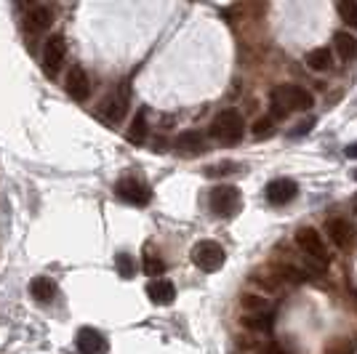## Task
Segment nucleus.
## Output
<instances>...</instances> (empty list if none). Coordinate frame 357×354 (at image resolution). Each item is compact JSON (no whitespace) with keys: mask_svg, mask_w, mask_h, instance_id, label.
I'll use <instances>...</instances> for the list:
<instances>
[{"mask_svg":"<svg viewBox=\"0 0 357 354\" xmlns=\"http://www.w3.org/2000/svg\"><path fill=\"white\" fill-rule=\"evenodd\" d=\"M314 104L312 93L301 86H278L272 91V112L275 118H285L291 109H310Z\"/></svg>","mask_w":357,"mask_h":354,"instance_id":"1","label":"nucleus"},{"mask_svg":"<svg viewBox=\"0 0 357 354\" xmlns=\"http://www.w3.org/2000/svg\"><path fill=\"white\" fill-rule=\"evenodd\" d=\"M211 136L216 141H222V144H238L240 139L245 136V120L235 109H224L211 123Z\"/></svg>","mask_w":357,"mask_h":354,"instance_id":"2","label":"nucleus"},{"mask_svg":"<svg viewBox=\"0 0 357 354\" xmlns=\"http://www.w3.org/2000/svg\"><path fill=\"white\" fill-rule=\"evenodd\" d=\"M296 245L304 251V256L312 261V266L317 269H326L331 264V256H328V248L323 243V237L314 232L312 226H301L296 232Z\"/></svg>","mask_w":357,"mask_h":354,"instance_id":"3","label":"nucleus"},{"mask_svg":"<svg viewBox=\"0 0 357 354\" xmlns=\"http://www.w3.org/2000/svg\"><path fill=\"white\" fill-rule=\"evenodd\" d=\"M208 206L216 216L229 219L240 210V190L232 184H222V187H213L208 194Z\"/></svg>","mask_w":357,"mask_h":354,"instance_id":"4","label":"nucleus"},{"mask_svg":"<svg viewBox=\"0 0 357 354\" xmlns=\"http://www.w3.org/2000/svg\"><path fill=\"white\" fill-rule=\"evenodd\" d=\"M227 261V253L219 243L213 240H200L197 245L192 248V264L203 272H219Z\"/></svg>","mask_w":357,"mask_h":354,"instance_id":"5","label":"nucleus"},{"mask_svg":"<svg viewBox=\"0 0 357 354\" xmlns=\"http://www.w3.org/2000/svg\"><path fill=\"white\" fill-rule=\"evenodd\" d=\"M64 59H67V40L61 35H51L43 48V70L54 77V75L61 72Z\"/></svg>","mask_w":357,"mask_h":354,"instance_id":"6","label":"nucleus"},{"mask_svg":"<svg viewBox=\"0 0 357 354\" xmlns=\"http://www.w3.org/2000/svg\"><path fill=\"white\" fill-rule=\"evenodd\" d=\"M298 194V184L294 178H275L269 181L267 190H264V197H267L269 206H288L294 197Z\"/></svg>","mask_w":357,"mask_h":354,"instance_id":"7","label":"nucleus"},{"mask_svg":"<svg viewBox=\"0 0 357 354\" xmlns=\"http://www.w3.org/2000/svg\"><path fill=\"white\" fill-rule=\"evenodd\" d=\"M174 149L181 157H200L203 152H208V139L200 131H184L178 133V139L174 141Z\"/></svg>","mask_w":357,"mask_h":354,"instance_id":"8","label":"nucleus"},{"mask_svg":"<svg viewBox=\"0 0 357 354\" xmlns=\"http://www.w3.org/2000/svg\"><path fill=\"white\" fill-rule=\"evenodd\" d=\"M115 192L126 200V203H131V206H147L152 192H149L147 184H142L139 178H120L118 187H115Z\"/></svg>","mask_w":357,"mask_h":354,"instance_id":"9","label":"nucleus"},{"mask_svg":"<svg viewBox=\"0 0 357 354\" xmlns=\"http://www.w3.org/2000/svg\"><path fill=\"white\" fill-rule=\"evenodd\" d=\"M126 109H128V83H123L118 91H112L102 104V115L109 123H120L126 118Z\"/></svg>","mask_w":357,"mask_h":354,"instance_id":"10","label":"nucleus"},{"mask_svg":"<svg viewBox=\"0 0 357 354\" xmlns=\"http://www.w3.org/2000/svg\"><path fill=\"white\" fill-rule=\"evenodd\" d=\"M326 232L331 237V243L339 245V248H349V245H355L357 240V229L347 219H328Z\"/></svg>","mask_w":357,"mask_h":354,"instance_id":"11","label":"nucleus"},{"mask_svg":"<svg viewBox=\"0 0 357 354\" xmlns=\"http://www.w3.org/2000/svg\"><path fill=\"white\" fill-rule=\"evenodd\" d=\"M75 344L80 354H107V339L93 328H80Z\"/></svg>","mask_w":357,"mask_h":354,"instance_id":"12","label":"nucleus"},{"mask_svg":"<svg viewBox=\"0 0 357 354\" xmlns=\"http://www.w3.org/2000/svg\"><path fill=\"white\" fill-rule=\"evenodd\" d=\"M67 93L73 96L75 102H86L91 96V80H89V75H86V70L83 67H77L75 64L73 70L67 72Z\"/></svg>","mask_w":357,"mask_h":354,"instance_id":"13","label":"nucleus"},{"mask_svg":"<svg viewBox=\"0 0 357 354\" xmlns=\"http://www.w3.org/2000/svg\"><path fill=\"white\" fill-rule=\"evenodd\" d=\"M147 295L152 304H158V307H168V304H174V298H176V288H174V282L160 277V280H152L147 285Z\"/></svg>","mask_w":357,"mask_h":354,"instance_id":"14","label":"nucleus"},{"mask_svg":"<svg viewBox=\"0 0 357 354\" xmlns=\"http://www.w3.org/2000/svg\"><path fill=\"white\" fill-rule=\"evenodd\" d=\"M30 293L32 298H38L40 304H48V301H54V295H56V282L51 280V277H35L30 282Z\"/></svg>","mask_w":357,"mask_h":354,"instance_id":"15","label":"nucleus"},{"mask_svg":"<svg viewBox=\"0 0 357 354\" xmlns=\"http://www.w3.org/2000/svg\"><path fill=\"white\" fill-rule=\"evenodd\" d=\"M333 48L344 61H352L357 56V40L349 32H336L333 35Z\"/></svg>","mask_w":357,"mask_h":354,"instance_id":"16","label":"nucleus"},{"mask_svg":"<svg viewBox=\"0 0 357 354\" xmlns=\"http://www.w3.org/2000/svg\"><path fill=\"white\" fill-rule=\"evenodd\" d=\"M51 22H54V14H51V8H45V6H38V8H32L30 16H27V27L32 32H43L51 27Z\"/></svg>","mask_w":357,"mask_h":354,"instance_id":"17","label":"nucleus"},{"mask_svg":"<svg viewBox=\"0 0 357 354\" xmlns=\"http://www.w3.org/2000/svg\"><path fill=\"white\" fill-rule=\"evenodd\" d=\"M144 139H147V109H139L136 118L131 120V128H128V141L142 144Z\"/></svg>","mask_w":357,"mask_h":354,"instance_id":"18","label":"nucleus"},{"mask_svg":"<svg viewBox=\"0 0 357 354\" xmlns=\"http://www.w3.org/2000/svg\"><path fill=\"white\" fill-rule=\"evenodd\" d=\"M331 61H333V56H331L328 48H312L307 54V67L314 70V72H326L328 67H331Z\"/></svg>","mask_w":357,"mask_h":354,"instance_id":"19","label":"nucleus"},{"mask_svg":"<svg viewBox=\"0 0 357 354\" xmlns=\"http://www.w3.org/2000/svg\"><path fill=\"white\" fill-rule=\"evenodd\" d=\"M243 309L248 314H269V301L261 295H243Z\"/></svg>","mask_w":357,"mask_h":354,"instance_id":"20","label":"nucleus"},{"mask_svg":"<svg viewBox=\"0 0 357 354\" xmlns=\"http://www.w3.org/2000/svg\"><path fill=\"white\" fill-rule=\"evenodd\" d=\"M115 266H118V275L123 280H131L136 275V264L128 253H118V256H115Z\"/></svg>","mask_w":357,"mask_h":354,"instance_id":"21","label":"nucleus"},{"mask_svg":"<svg viewBox=\"0 0 357 354\" xmlns=\"http://www.w3.org/2000/svg\"><path fill=\"white\" fill-rule=\"evenodd\" d=\"M144 272H147V277H152V280H160L165 272V261L160 259V256H144Z\"/></svg>","mask_w":357,"mask_h":354,"instance_id":"22","label":"nucleus"},{"mask_svg":"<svg viewBox=\"0 0 357 354\" xmlns=\"http://www.w3.org/2000/svg\"><path fill=\"white\" fill-rule=\"evenodd\" d=\"M243 325L251 330H269L272 328V314H245Z\"/></svg>","mask_w":357,"mask_h":354,"instance_id":"23","label":"nucleus"},{"mask_svg":"<svg viewBox=\"0 0 357 354\" xmlns=\"http://www.w3.org/2000/svg\"><path fill=\"white\" fill-rule=\"evenodd\" d=\"M339 16H342L344 24L357 27V3L355 0H342V3H339Z\"/></svg>","mask_w":357,"mask_h":354,"instance_id":"24","label":"nucleus"},{"mask_svg":"<svg viewBox=\"0 0 357 354\" xmlns=\"http://www.w3.org/2000/svg\"><path fill=\"white\" fill-rule=\"evenodd\" d=\"M253 139H269L272 133H275V120L272 118H259L256 123H253Z\"/></svg>","mask_w":357,"mask_h":354,"instance_id":"25","label":"nucleus"},{"mask_svg":"<svg viewBox=\"0 0 357 354\" xmlns=\"http://www.w3.org/2000/svg\"><path fill=\"white\" fill-rule=\"evenodd\" d=\"M235 171H240V162L224 160V162H216V165H208L206 168V176H227V174H235Z\"/></svg>","mask_w":357,"mask_h":354,"instance_id":"26","label":"nucleus"},{"mask_svg":"<svg viewBox=\"0 0 357 354\" xmlns=\"http://www.w3.org/2000/svg\"><path fill=\"white\" fill-rule=\"evenodd\" d=\"M314 123H317V120L314 118H310V120H304V123H298L296 125V131H291V136H304V133H310L314 128Z\"/></svg>","mask_w":357,"mask_h":354,"instance_id":"27","label":"nucleus"},{"mask_svg":"<svg viewBox=\"0 0 357 354\" xmlns=\"http://www.w3.org/2000/svg\"><path fill=\"white\" fill-rule=\"evenodd\" d=\"M344 155H347L349 160H357V141H352V144H347V149H344Z\"/></svg>","mask_w":357,"mask_h":354,"instance_id":"28","label":"nucleus"},{"mask_svg":"<svg viewBox=\"0 0 357 354\" xmlns=\"http://www.w3.org/2000/svg\"><path fill=\"white\" fill-rule=\"evenodd\" d=\"M352 178H355V181H357V168H355V171H352Z\"/></svg>","mask_w":357,"mask_h":354,"instance_id":"29","label":"nucleus"}]
</instances>
